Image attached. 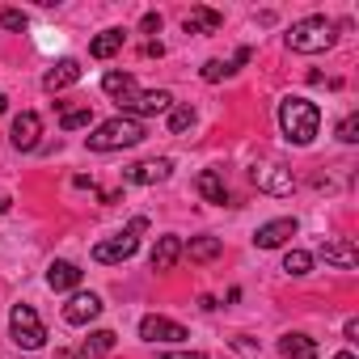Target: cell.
Segmentation results:
<instances>
[{"label": "cell", "mask_w": 359, "mask_h": 359, "mask_svg": "<svg viewBox=\"0 0 359 359\" xmlns=\"http://www.w3.org/2000/svg\"><path fill=\"white\" fill-rule=\"evenodd\" d=\"M279 127H283V135H287L296 148H304V144H313V140H317L321 110H317L309 97H287V102L279 106Z\"/></svg>", "instance_id": "cell-1"}, {"label": "cell", "mask_w": 359, "mask_h": 359, "mask_svg": "<svg viewBox=\"0 0 359 359\" xmlns=\"http://www.w3.org/2000/svg\"><path fill=\"white\" fill-rule=\"evenodd\" d=\"M144 135H148V131H144V123H140V118H127V114H118V118H106L102 127H93V135H89V148H93V152L135 148Z\"/></svg>", "instance_id": "cell-2"}, {"label": "cell", "mask_w": 359, "mask_h": 359, "mask_svg": "<svg viewBox=\"0 0 359 359\" xmlns=\"http://www.w3.org/2000/svg\"><path fill=\"white\" fill-rule=\"evenodd\" d=\"M144 229H148V220L135 216L123 233H114V237H106V241L93 245V262H102V266H118V262L135 258V250H140V233H144Z\"/></svg>", "instance_id": "cell-3"}, {"label": "cell", "mask_w": 359, "mask_h": 359, "mask_svg": "<svg viewBox=\"0 0 359 359\" xmlns=\"http://www.w3.org/2000/svg\"><path fill=\"white\" fill-rule=\"evenodd\" d=\"M287 47L300 51V55H317V51L334 47V22H330V18H304V22H292V30H287Z\"/></svg>", "instance_id": "cell-4"}, {"label": "cell", "mask_w": 359, "mask_h": 359, "mask_svg": "<svg viewBox=\"0 0 359 359\" xmlns=\"http://www.w3.org/2000/svg\"><path fill=\"white\" fill-rule=\"evenodd\" d=\"M9 334H13V342H18L22 351H39V346L47 342V325L39 321V313H34L30 304H13V313H9Z\"/></svg>", "instance_id": "cell-5"}, {"label": "cell", "mask_w": 359, "mask_h": 359, "mask_svg": "<svg viewBox=\"0 0 359 359\" xmlns=\"http://www.w3.org/2000/svg\"><path fill=\"white\" fill-rule=\"evenodd\" d=\"M250 182H254L258 191H266V195H292V191H296L292 169H283V165H275V161L254 165V169H250Z\"/></svg>", "instance_id": "cell-6"}, {"label": "cell", "mask_w": 359, "mask_h": 359, "mask_svg": "<svg viewBox=\"0 0 359 359\" xmlns=\"http://www.w3.org/2000/svg\"><path fill=\"white\" fill-rule=\"evenodd\" d=\"M140 338H144V342H187L191 334H187V325H177V321H169V317L148 313V317L140 321Z\"/></svg>", "instance_id": "cell-7"}, {"label": "cell", "mask_w": 359, "mask_h": 359, "mask_svg": "<svg viewBox=\"0 0 359 359\" xmlns=\"http://www.w3.org/2000/svg\"><path fill=\"white\" fill-rule=\"evenodd\" d=\"M169 106H173V97H169L165 89H148V93H135V97L123 106V114H127V118H144V114H169Z\"/></svg>", "instance_id": "cell-8"}, {"label": "cell", "mask_w": 359, "mask_h": 359, "mask_svg": "<svg viewBox=\"0 0 359 359\" xmlns=\"http://www.w3.org/2000/svg\"><path fill=\"white\" fill-rule=\"evenodd\" d=\"M39 135H43V118L34 114V110H22L18 118H13V148L18 152H34L39 148Z\"/></svg>", "instance_id": "cell-9"}, {"label": "cell", "mask_w": 359, "mask_h": 359, "mask_svg": "<svg viewBox=\"0 0 359 359\" xmlns=\"http://www.w3.org/2000/svg\"><path fill=\"white\" fill-rule=\"evenodd\" d=\"M102 317V300L93 296V292H76L68 304H64V321L68 325H89V321H97Z\"/></svg>", "instance_id": "cell-10"}, {"label": "cell", "mask_w": 359, "mask_h": 359, "mask_svg": "<svg viewBox=\"0 0 359 359\" xmlns=\"http://www.w3.org/2000/svg\"><path fill=\"white\" fill-rule=\"evenodd\" d=\"M169 173H173V161H169V156H156V161H140V165H131L123 177H127V182H135V187H152V182H165Z\"/></svg>", "instance_id": "cell-11"}, {"label": "cell", "mask_w": 359, "mask_h": 359, "mask_svg": "<svg viewBox=\"0 0 359 359\" xmlns=\"http://www.w3.org/2000/svg\"><path fill=\"white\" fill-rule=\"evenodd\" d=\"M287 237H296V220H292V216H279V220H266V224L254 233V245H258V250H279Z\"/></svg>", "instance_id": "cell-12"}, {"label": "cell", "mask_w": 359, "mask_h": 359, "mask_svg": "<svg viewBox=\"0 0 359 359\" xmlns=\"http://www.w3.org/2000/svg\"><path fill=\"white\" fill-rule=\"evenodd\" d=\"M81 266L76 262H68V258H60V262H51L47 266V287L51 292H72V287H81Z\"/></svg>", "instance_id": "cell-13"}, {"label": "cell", "mask_w": 359, "mask_h": 359, "mask_svg": "<svg viewBox=\"0 0 359 359\" xmlns=\"http://www.w3.org/2000/svg\"><path fill=\"white\" fill-rule=\"evenodd\" d=\"M76 81H81V64H76V60H60V64H51V68H47L43 89L60 93V89H68V85H76Z\"/></svg>", "instance_id": "cell-14"}, {"label": "cell", "mask_w": 359, "mask_h": 359, "mask_svg": "<svg viewBox=\"0 0 359 359\" xmlns=\"http://www.w3.org/2000/svg\"><path fill=\"white\" fill-rule=\"evenodd\" d=\"M102 89H106V97H114L118 106H127V102L140 93V85H135L131 72H106V76H102Z\"/></svg>", "instance_id": "cell-15"}, {"label": "cell", "mask_w": 359, "mask_h": 359, "mask_svg": "<svg viewBox=\"0 0 359 359\" xmlns=\"http://www.w3.org/2000/svg\"><path fill=\"white\" fill-rule=\"evenodd\" d=\"M321 258H325V266H338V271H355L359 266V250L351 241H325Z\"/></svg>", "instance_id": "cell-16"}, {"label": "cell", "mask_w": 359, "mask_h": 359, "mask_svg": "<svg viewBox=\"0 0 359 359\" xmlns=\"http://www.w3.org/2000/svg\"><path fill=\"white\" fill-rule=\"evenodd\" d=\"M182 250H187V245H182V237H161V241L152 245V258H148V262H152V271H173V266H177V258H182Z\"/></svg>", "instance_id": "cell-17"}, {"label": "cell", "mask_w": 359, "mask_h": 359, "mask_svg": "<svg viewBox=\"0 0 359 359\" xmlns=\"http://www.w3.org/2000/svg\"><path fill=\"white\" fill-rule=\"evenodd\" d=\"M279 355L283 359H317V338H309V334H283L279 338Z\"/></svg>", "instance_id": "cell-18"}, {"label": "cell", "mask_w": 359, "mask_h": 359, "mask_svg": "<svg viewBox=\"0 0 359 359\" xmlns=\"http://www.w3.org/2000/svg\"><path fill=\"white\" fill-rule=\"evenodd\" d=\"M199 195H203L208 203H216V208L229 203V187H224L220 169H203V173H199Z\"/></svg>", "instance_id": "cell-19"}, {"label": "cell", "mask_w": 359, "mask_h": 359, "mask_svg": "<svg viewBox=\"0 0 359 359\" xmlns=\"http://www.w3.org/2000/svg\"><path fill=\"white\" fill-rule=\"evenodd\" d=\"M224 26V13H216V9H191L187 13V34H216Z\"/></svg>", "instance_id": "cell-20"}, {"label": "cell", "mask_w": 359, "mask_h": 359, "mask_svg": "<svg viewBox=\"0 0 359 359\" xmlns=\"http://www.w3.org/2000/svg\"><path fill=\"white\" fill-rule=\"evenodd\" d=\"M123 43H127V34H123V30H102V34L89 43V55H93V60H110V55H118V51H123Z\"/></svg>", "instance_id": "cell-21"}, {"label": "cell", "mask_w": 359, "mask_h": 359, "mask_svg": "<svg viewBox=\"0 0 359 359\" xmlns=\"http://www.w3.org/2000/svg\"><path fill=\"white\" fill-rule=\"evenodd\" d=\"M182 254H191V262H212L220 254V237H195L191 250H182Z\"/></svg>", "instance_id": "cell-22"}, {"label": "cell", "mask_w": 359, "mask_h": 359, "mask_svg": "<svg viewBox=\"0 0 359 359\" xmlns=\"http://www.w3.org/2000/svg\"><path fill=\"white\" fill-rule=\"evenodd\" d=\"M283 271L296 275V279L309 275V271H313V254H309V250H287V254H283Z\"/></svg>", "instance_id": "cell-23"}, {"label": "cell", "mask_w": 359, "mask_h": 359, "mask_svg": "<svg viewBox=\"0 0 359 359\" xmlns=\"http://www.w3.org/2000/svg\"><path fill=\"white\" fill-rule=\"evenodd\" d=\"M195 127V106H169V131L173 135H182Z\"/></svg>", "instance_id": "cell-24"}, {"label": "cell", "mask_w": 359, "mask_h": 359, "mask_svg": "<svg viewBox=\"0 0 359 359\" xmlns=\"http://www.w3.org/2000/svg\"><path fill=\"white\" fill-rule=\"evenodd\" d=\"M106 351H114V330H93L85 338V351L81 355H106Z\"/></svg>", "instance_id": "cell-25"}, {"label": "cell", "mask_w": 359, "mask_h": 359, "mask_svg": "<svg viewBox=\"0 0 359 359\" xmlns=\"http://www.w3.org/2000/svg\"><path fill=\"white\" fill-rule=\"evenodd\" d=\"M89 123H93V110H89V106L64 110V118H60V127H64V131H81V127H89Z\"/></svg>", "instance_id": "cell-26"}, {"label": "cell", "mask_w": 359, "mask_h": 359, "mask_svg": "<svg viewBox=\"0 0 359 359\" xmlns=\"http://www.w3.org/2000/svg\"><path fill=\"white\" fill-rule=\"evenodd\" d=\"M0 26H5V30H30V13H22V9H0Z\"/></svg>", "instance_id": "cell-27"}, {"label": "cell", "mask_w": 359, "mask_h": 359, "mask_svg": "<svg viewBox=\"0 0 359 359\" xmlns=\"http://www.w3.org/2000/svg\"><path fill=\"white\" fill-rule=\"evenodd\" d=\"M224 76H233V68H229L224 60H208V64H203V81L216 85V81H224Z\"/></svg>", "instance_id": "cell-28"}, {"label": "cell", "mask_w": 359, "mask_h": 359, "mask_svg": "<svg viewBox=\"0 0 359 359\" xmlns=\"http://www.w3.org/2000/svg\"><path fill=\"white\" fill-rule=\"evenodd\" d=\"M338 140H342V144H355V140H359V114H346V118L338 123Z\"/></svg>", "instance_id": "cell-29"}, {"label": "cell", "mask_w": 359, "mask_h": 359, "mask_svg": "<svg viewBox=\"0 0 359 359\" xmlns=\"http://www.w3.org/2000/svg\"><path fill=\"white\" fill-rule=\"evenodd\" d=\"M140 30H144V34H161V13H144Z\"/></svg>", "instance_id": "cell-30"}, {"label": "cell", "mask_w": 359, "mask_h": 359, "mask_svg": "<svg viewBox=\"0 0 359 359\" xmlns=\"http://www.w3.org/2000/svg\"><path fill=\"white\" fill-rule=\"evenodd\" d=\"M156 359H208L203 351H173V355H156Z\"/></svg>", "instance_id": "cell-31"}, {"label": "cell", "mask_w": 359, "mask_h": 359, "mask_svg": "<svg viewBox=\"0 0 359 359\" xmlns=\"http://www.w3.org/2000/svg\"><path fill=\"white\" fill-rule=\"evenodd\" d=\"M342 338H346V342H359V321H355V317L342 325Z\"/></svg>", "instance_id": "cell-32"}, {"label": "cell", "mask_w": 359, "mask_h": 359, "mask_svg": "<svg viewBox=\"0 0 359 359\" xmlns=\"http://www.w3.org/2000/svg\"><path fill=\"white\" fill-rule=\"evenodd\" d=\"M51 359H85V355H81V351H55Z\"/></svg>", "instance_id": "cell-33"}, {"label": "cell", "mask_w": 359, "mask_h": 359, "mask_svg": "<svg viewBox=\"0 0 359 359\" xmlns=\"http://www.w3.org/2000/svg\"><path fill=\"white\" fill-rule=\"evenodd\" d=\"M9 208H13V199H9V195H0V216H5Z\"/></svg>", "instance_id": "cell-34"}, {"label": "cell", "mask_w": 359, "mask_h": 359, "mask_svg": "<svg viewBox=\"0 0 359 359\" xmlns=\"http://www.w3.org/2000/svg\"><path fill=\"white\" fill-rule=\"evenodd\" d=\"M334 359H355V355H351V351H338V355H334Z\"/></svg>", "instance_id": "cell-35"}, {"label": "cell", "mask_w": 359, "mask_h": 359, "mask_svg": "<svg viewBox=\"0 0 359 359\" xmlns=\"http://www.w3.org/2000/svg\"><path fill=\"white\" fill-rule=\"evenodd\" d=\"M5 106H9V102H5V93H0V114H5Z\"/></svg>", "instance_id": "cell-36"}]
</instances>
